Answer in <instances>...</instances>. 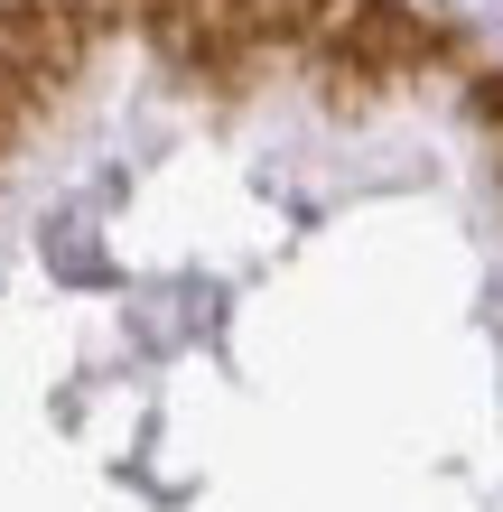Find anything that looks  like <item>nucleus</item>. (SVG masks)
Instances as JSON below:
<instances>
[{"instance_id": "nucleus-1", "label": "nucleus", "mask_w": 503, "mask_h": 512, "mask_svg": "<svg viewBox=\"0 0 503 512\" xmlns=\"http://www.w3.org/2000/svg\"><path fill=\"white\" fill-rule=\"evenodd\" d=\"M336 66L345 75H401L429 56V28L401 10V0H336Z\"/></svg>"}, {"instance_id": "nucleus-2", "label": "nucleus", "mask_w": 503, "mask_h": 512, "mask_svg": "<svg viewBox=\"0 0 503 512\" xmlns=\"http://www.w3.org/2000/svg\"><path fill=\"white\" fill-rule=\"evenodd\" d=\"M150 10V38L159 56H177V66H196V56H224L243 28H233V0H140Z\"/></svg>"}, {"instance_id": "nucleus-3", "label": "nucleus", "mask_w": 503, "mask_h": 512, "mask_svg": "<svg viewBox=\"0 0 503 512\" xmlns=\"http://www.w3.org/2000/svg\"><path fill=\"white\" fill-rule=\"evenodd\" d=\"M336 0H233V28H243V38H308L317 19H327Z\"/></svg>"}]
</instances>
